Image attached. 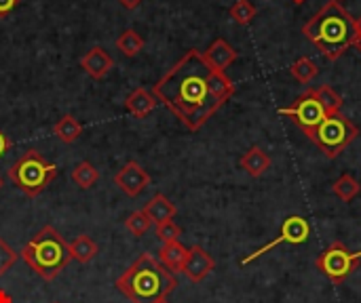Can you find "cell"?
<instances>
[{
    "mask_svg": "<svg viewBox=\"0 0 361 303\" xmlns=\"http://www.w3.org/2000/svg\"><path fill=\"white\" fill-rule=\"evenodd\" d=\"M152 95L188 131H199L235 95V84L214 70L201 51L190 49L152 86Z\"/></svg>",
    "mask_w": 361,
    "mask_h": 303,
    "instance_id": "6da1fadb",
    "label": "cell"
},
{
    "mask_svg": "<svg viewBox=\"0 0 361 303\" xmlns=\"http://www.w3.org/2000/svg\"><path fill=\"white\" fill-rule=\"evenodd\" d=\"M305 38L322 51V55L330 61H336L351 49L357 32L355 19L347 13V8L338 0H330L324 4L302 27Z\"/></svg>",
    "mask_w": 361,
    "mask_h": 303,
    "instance_id": "7a4b0ae2",
    "label": "cell"
},
{
    "mask_svg": "<svg viewBox=\"0 0 361 303\" xmlns=\"http://www.w3.org/2000/svg\"><path fill=\"white\" fill-rule=\"evenodd\" d=\"M114 287L131 303H159L176 291L178 278L150 253H142Z\"/></svg>",
    "mask_w": 361,
    "mask_h": 303,
    "instance_id": "3957f363",
    "label": "cell"
},
{
    "mask_svg": "<svg viewBox=\"0 0 361 303\" xmlns=\"http://www.w3.org/2000/svg\"><path fill=\"white\" fill-rule=\"evenodd\" d=\"M19 255L27 264V268L34 270L42 281L57 278L68 268V264L72 262L68 243L63 240V236L53 226H44L21 249Z\"/></svg>",
    "mask_w": 361,
    "mask_h": 303,
    "instance_id": "277c9868",
    "label": "cell"
},
{
    "mask_svg": "<svg viewBox=\"0 0 361 303\" xmlns=\"http://www.w3.org/2000/svg\"><path fill=\"white\" fill-rule=\"evenodd\" d=\"M55 177H57V167L49 162L38 150H27L8 169V179L27 198H36L38 194H42Z\"/></svg>",
    "mask_w": 361,
    "mask_h": 303,
    "instance_id": "5b68a950",
    "label": "cell"
},
{
    "mask_svg": "<svg viewBox=\"0 0 361 303\" xmlns=\"http://www.w3.org/2000/svg\"><path fill=\"white\" fill-rule=\"evenodd\" d=\"M307 137L324 152L326 158L334 160L360 137V129L343 112H336L328 114Z\"/></svg>",
    "mask_w": 361,
    "mask_h": 303,
    "instance_id": "8992f818",
    "label": "cell"
},
{
    "mask_svg": "<svg viewBox=\"0 0 361 303\" xmlns=\"http://www.w3.org/2000/svg\"><path fill=\"white\" fill-rule=\"evenodd\" d=\"M360 259L361 251H349L341 240H336L315 259V266L332 285H343L357 270Z\"/></svg>",
    "mask_w": 361,
    "mask_h": 303,
    "instance_id": "52a82bcc",
    "label": "cell"
},
{
    "mask_svg": "<svg viewBox=\"0 0 361 303\" xmlns=\"http://www.w3.org/2000/svg\"><path fill=\"white\" fill-rule=\"evenodd\" d=\"M279 114L292 118V122H296V124L305 131V135H309L315 127H319V122L328 116V112L324 110V105H322L319 99L315 97L313 89L305 91L300 97H296V99L292 101L290 108L279 110Z\"/></svg>",
    "mask_w": 361,
    "mask_h": 303,
    "instance_id": "ba28073f",
    "label": "cell"
},
{
    "mask_svg": "<svg viewBox=\"0 0 361 303\" xmlns=\"http://www.w3.org/2000/svg\"><path fill=\"white\" fill-rule=\"evenodd\" d=\"M309 234H311V226H309V221H307L305 217H300V215H292V217H288V219L281 224L279 236H277L275 240H271L269 245L260 247L258 251H254L252 255H247V257L241 262V266L252 264L254 259H258V257H262L264 253H269V251L277 249L279 245H302V243H307Z\"/></svg>",
    "mask_w": 361,
    "mask_h": 303,
    "instance_id": "9c48e42d",
    "label": "cell"
},
{
    "mask_svg": "<svg viewBox=\"0 0 361 303\" xmlns=\"http://www.w3.org/2000/svg\"><path fill=\"white\" fill-rule=\"evenodd\" d=\"M114 183L131 198L140 196L148 186H150V175L142 169V165H137L135 160H129L123 169H118V173L114 175Z\"/></svg>",
    "mask_w": 361,
    "mask_h": 303,
    "instance_id": "30bf717a",
    "label": "cell"
},
{
    "mask_svg": "<svg viewBox=\"0 0 361 303\" xmlns=\"http://www.w3.org/2000/svg\"><path fill=\"white\" fill-rule=\"evenodd\" d=\"M214 268H216L214 257H212L203 247L195 245V247L188 249L186 262H184V266H182V274H186V278H188L190 283H203V281L212 274Z\"/></svg>",
    "mask_w": 361,
    "mask_h": 303,
    "instance_id": "8fae6325",
    "label": "cell"
},
{
    "mask_svg": "<svg viewBox=\"0 0 361 303\" xmlns=\"http://www.w3.org/2000/svg\"><path fill=\"white\" fill-rule=\"evenodd\" d=\"M80 67L95 80H102L110 74V70L114 67L112 57L102 49V46H93L91 51H87L80 59Z\"/></svg>",
    "mask_w": 361,
    "mask_h": 303,
    "instance_id": "7c38bea8",
    "label": "cell"
},
{
    "mask_svg": "<svg viewBox=\"0 0 361 303\" xmlns=\"http://www.w3.org/2000/svg\"><path fill=\"white\" fill-rule=\"evenodd\" d=\"M203 57H205V61H207L214 70L224 72V70L237 59V51H235L224 38H216V40L207 46V51H203Z\"/></svg>",
    "mask_w": 361,
    "mask_h": 303,
    "instance_id": "4fadbf2b",
    "label": "cell"
},
{
    "mask_svg": "<svg viewBox=\"0 0 361 303\" xmlns=\"http://www.w3.org/2000/svg\"><path fill=\"white\" fill-rule=\"evenodd\" d=\"M148 219H150V224H154V226H161V224H165V221H171L173 217H176V213H178V207L167 198V196H163V194H157V196H152L148 202H146V207H144V211H142Z\"/></svg>",
    "mask_w": 361,
    "mask_h": 303,
    "instance_id": "5bb4252c",
    "label": "cell"
},
{
    "mask_svg": "<svg viewBox=\"0 0 361 303\" xmlns=\"http://www.w3.org/2000/svg\"><path fill=\"white\" fill-rule=\"evenodd\" d=\"M154 108H157V97L144 86L131 91L125 99V110L135 118H146L148 114H152Z\"/></svg>",
    "mask_w": 361,
    "mask_h": 303,
    "instance_id": "9a60e30c",
    "label": "cell"
},
{
    "mask_svg": "<svg viewBox=\"0 0 361 303\" xmlns=\"http://www.w3.org/2000/svg\"><path fill=\"white\" fill-rule=\"evenodd\" d=\"M241 169L252 175V177H262L269 169H271V156L260 148V146H252L239 160Z\"/></svg>",
    "mask_w": 361,
    "mask_h": 303,
    "instance_id": "2e32d148",
    "label": "cell"
},
{
    "mask_svg": "<svg viewBox=\"0 0 361 303\" xmlns=\"http://www.w3.org/2000/svg\"><path fill=\"white\" fill-rule=\"evenodd\" d=\"M186 255H188V249L180 243V240H173V243H165L159 251V262L169 270V272H182V266L186 262Z\"/></svg>",
    "mask_w": 361,
    "mask_h": 303,
    "instance_id": "e0dca14e",
    "label": "cell"
},
{
    "mask_svg": "<svg viewBox=\"0 0 361 303\" xmlns=\"http://www.w3.org/2000/svg\"><path fill=\"white\" fill-rule=\"evenodd\" d=\"M80 133H82V124L72 114L61 116L53 124V135H57V139L63 141V143H74L80 137Z\"/></svg>",
    "mask_w": 361,
    "mask_h": 303,
    "instance_id": "ac0fdd59",
    "label": "cell"
},
{
    "mask_svg": "<svg viewBox=\"0 0 361 303\" xmlns=\"http://www.w3.org/2000/svg\"><path fill=\"white\" fill-rule=\"evenodd\" d=\"M68 247H70V257L78 264H89L97 255V245L93 243V238L85 234L76 236L72 243H68Z\"/></svg>",
    "mask_w": 361,
    "mask_h": 303,
    "instance_id": "d6986e66",
    "label": "cell"
},
{
    "mask_svg": "<svg viewBox=\"0 0 361 303\" xmlns=\"http://www.w3.org/2000/svg\"><path fill=\"white\" fill-rule=\"evenodd\" d=\"M332 192H334L343 202H351L353 198H357V196H360L361 186H360V181H357L351 173H345V175H341V177L334 181Z\"/></svg>",
    "mask_w": 361,
    "mask_h": 303,
    "instance_id": "ffe728a7",
    "label": "cell"
},
{
    "mask_svg": "<svg viewBox=\"0 0 361 303\" xmlns=\"http://www.w3.org/2000/svg\"><path fill=\"white\" fill-rule=\"evenodd\" d=\"M116 49L127 57H135L144 49V38L135 30H123L116 38Z\"/></svg>",
    "mask_w": 361,
    "mask_h": 303,
    "instance_id": "44dd1931",
    "label": "cell"
},
{
    "mask_svg": "<svg viewBox=\"0 0 361 303\" xmlns=\"http://www.w3.org/2000/svg\"><path fill=\"white\" fill-rule=\"evenodd\" d=\"M290 74L298 80V82H302V84H309L313 78H317V74H319V67H317V63L311 59V57H300V59H296L294 63H292V67H290Z\"/></svg>",
    "mask_w": 361,
    "mask_h": 303,
    "instance_id": "7402d4cb",
    "label": "cell"
},
{
    "mask_svg": "<svg viewBox=\"0 0 361 303\" xmlns=\"http://www.w3.org/2000/svg\"><path fill=\"white\" fill-rule=\"evenodd\" d=\"M97 177H99V173H97V169H95L89 160L78 162V165L74 167V171H72V181H74L80 190L93 188L95 181H97Z\"/></svg>",
    "mask_w": 361,
    "mask_h": 303,
    "instance_id": "603a6c76",
    "label": "cell"
},
{
    "mask_svg": "<svg viewBox=\"0 0 361 303\" xmlns=\"http://www.w3.org/2000/svg\"><path fill=\"white\" fill-rule=\"evenodd\" d=\"M313 93H315V97L319 99V103L324 105V110H326L328 114L341 112V108H343V97H341L332 86H328V84L317 86V89H313Z\"/></svg>",
    "mask_w": 361,
    "mask_h": 303,
    "instance_id": "cb8c5ba5",
    "label": "cell"
},
{
    "mask_svg": "<svg viewBox=\"0 0 361 303\" xmlns=\"http://www.w3.org/2000/svg\"><path fill=\"white\" fill-rule=\"evenodd\" d=\"M228 15H231L239 25H247V23H252L254 17H256V6H254L250 0H237V2L231 6Z\"/></svg>",
    "mask_w": 361,
    "mask_h": 303,
    "instance_id": "d4e9b609",
    "label": "cell"
},
{
    "mask_svg": "<svg viewBox=\"0 0 361 303\" xmlns=\"http://www.w3.org/2000/svg\"><path fill=\"white\" fill-rule=\"evenodd\" d=\"M152 224H150V219L142 213V211H135V213H131L127 219H125V228H127V232L129 234H133L135 238H140V236H144L146 232H148V228H150Z\"/></svg>",
    "mask_w": 361,
    "mask_h": 303,
    "instance_id": "484cf974",
    "label": "cell"
},
{
    "mask_svg": "<svg viewBox=\"0 0 361 303\" xmlns=\"http://www.w3.org/2000/svg\"><path fill=\"white\" fill-rule=\"evenodd\" d=\"M17 257H19V253H15V251L6 245L4 238H0V276H4V274L15 266Z\"/></svg>",
    "mask_w": 361,
    "mask_h": 303,
    "instance_id": "4316f807",
    "label": "cell"
},
{
    "mask_svg": "<svg viewBox=\"0 0 361 303\" xmlns=\"http://www.w3.org/2000/svg\"><path fill=\"white\" fill-rule=\"evenodd\" d=\"M157 236H159V240H163V245H165V243L180 240L182 230H180V226L173 224V219H171V221H165V224L157 226Z\"/></svg>",
    "mask_w": 361,
    "mask_h": 303,
    "instance_id": "83f0119b",
    "label": "cell"
},
{
    "mask_svg": "<svg viewBox=\"0 0 361 303\" xmlns=\"http://www.w3.org/2000/svg\"><path fill=\"white\" fill-rule=\"evenodd\" d=\"M17 4H19V0H0V17L8 15Z\"/></svg>",
    "mask_w": 361,
    "mask_h": 303,
    "instance_id": "f1b7e54d",
    "label": "cell"
},
{
    "mask_svg": "<svg viewBox=\"0 0 361 303\" xmlns=\"http://www.w3.org/2000/svg\"><path fill=\"white\" fill-rule=\"evenodd\" d=\"M11 148H13V141H11V139H8V137H6V135L0 131V158H2V156H4V154L11 150Z\"/></svg>",
    "mask_w": 361,
    "mask_h": 303,
    "instance_id": "f546056e",
    "label": "cell"
},
{
    "mask_svg": "<svg viewBox=\"0 0 361 303\" xmlns=\"http://www.w3.org/2000/svg\"><path fill=\"white\" fill-rule=\"evenodd\" d=\"M118 2H121V4H123L125 8H135V6H137V4H140L142 0H118Z\"/></svg>",
    "mask_w": 361,
    "mask_h": 303,
    "instance_id": "4dcf8cb0",
    "label": "cell"
},
{
    "mask_svg": "<svg viewBox=\"0 0 361 303\" xmlns=\"http://www.w3.org/2000/svg\"><path fill=\"white\" fill-rule=\"evenodd\" d=\"M0 303H13V297L4 289H0Z\"/></svg>",
    "mask_w": 361,
    "mask_h": 303,
    "instance_id": "1f68e13d",
    "label": "cell"
},
{
    "mask_svg": "<svg viewBox=\"0 0 361 303\" xmlns=\"http://www.w3.org/2000/svg\"><path fill=\"white\" fill-rule=\"evenodd\" d=\"M357 53L361 55V36H355V40H353V44H351Z\"/></svg>",
    "mask_w": 361,
    "mask_h": 303,
    "instance_id": "d6a6232c",
    "label": "cell"
},
{
    "mask_svg": "<svg viewBox=\"0 0 361 303\" xmlns=\"http://www.w3.org/2000/svg\"><path fill=\"white\" fill-rule=\"evenodd\" d=\"M355 32H357V36H361V17L355 19Z\"/></svg>",
    "mask_w": 361,
    "mask_h": 303,
    "instance_id": "836d02e7",
    "label": "cell"
},
{
    "mask_svg": "<svg viewBox=\"0 0 361 303\" xmlns=\"http://www.w3.org/2000/svg\"><path fill=\"white\" fill-rule=\"evenodd\" d=\"M292 2H296V4H302L305 0H292Z\"/></svg>",
    "mask_w": 361,
    "mask_h": 303,
    "instance_id": "e575fe53",
    "label": "cell"
},
{
    "mask_svg": "<svg viewBox=\"0 0 361 303\" xmlns=\"http://www.w3.org/2000/svg\"><path fill=\"white\" fill-rule=\"evenodd\" d=\"M2 186H4V179H2V177H0V188H2Z\"/></svg>",
    "mask_w": 361,
    "mask_h": 303,
    "instance_id": "d590c367",
    "label": "cell"
},
{
    "mask_svg": "<svg viewBox=\"0 0 361 303\" xmlns=\"http://www.w3.org/2000/svg\"><path fill=\"white\" fill-rule=\"evenodd\" d=\"M159 303H167V299H165V302H159Z\"/></svg>",
    "mask_w": 361,
    "mask_h": 303,
    "instance_id": "8d00e7d4",
    "label": "cell"
},
{
    "mask_svg": "<svg viewBox=\"0 0 361 303\" xmlns=\"http://www.w3.org/2000/svg\"><path fill=\"white\" fill-rule=\"evenodd\" d=\"M338 2H341V0H338Z\"/></svg>",
    "mask_w": 361,
    "mask_h": 303,
    "instance_id": "74e56055",
    "label": "cell"
}]
</instances>
